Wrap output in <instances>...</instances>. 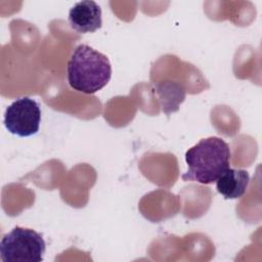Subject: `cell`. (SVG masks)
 Returning a JSON list of instances; mask_svg holds the SVG:
<instances>
[{
    "mask_svg": "<svg viewBox=\"0 0 262 262\" xmlns=\"http://www.w3.org/2000/svg\"><path fill=\"white\" fill-rule=\"evenodd\" d=\"M250 175L246 170L228 168L216 180L217 191L226 200L243 196L249 186Z\"/></svg>",
    "mask_w": 262,
    "mask_h": 262,
    "instance_id": "cell-6",
    "label": "cell"
},
{
    "mask_svg": "<svg viewBox=\"0 0 262 262\" xmlns=\"http://www.w3.org/2000/svg\"><path fill=\"white\" fill-rule=\"evenodd\" d=\"M229 160L230 148L222 138H203L186 150L185 162L188 170L181 177L184 181L213 183L229 168Z\"/></svg>",
    "mask_w": 262,
    "mask_h": 262,
    "instance_id": "cell-2",
    "label": "cell"
},
{
    "mask_svg": "<svg viewBox=\"0 0 262 262\" xmlns=\"http://www.w3.org/2000/svg\"><path fill=\"white\" fill-rule=\"evenodd\" d=\"M70 86L79 92L93 94L111 80L112 66L108 58L89 45H78L72 52L67 67Z\"/></svg>",
    "mask_w": 262,
    "mask_h": 262,
    "instance_id": "cell-1",
    "label": "cell"
},
{
    "mask_svg": "<svg viewBox=\"0 0 262 262\" xmlns=\"http://www.w3.org/2000/svg\"><path fill=\"white\" fill-rule=\"evenodd\" d=\"M160 105L166 115L177 112L185 98L184 87L174 81H163L155 85Z\"/></svg>",
    "mask_w": 262,
    "mask_h": 262,
    "instance_id": "cell-7",
    "label": "cell"
},
{
    "mask_svg": "<svg viewBox=\"0 0 262 262\" xmlns=\"http://www.w3.org/2000/svg\"><path fill=\"white\" fill-rule=\"evenodd\" d=\"M41 110L31 97H20L7 106L4 114L5 128L19 137H29L39 131Z\"/></svg>",
    "mask_w": 262,
    "mask_h": 262,
    "instance_id": "cell-4",
    "label": "cell"
},
{
    "mask_svg": "<svg viewBox=\"0 0 262 262\" xmlns=\"http://www.w3.org/2000/svg\"><path fill=\"white\" fill-rule=\"evenodd\" d=\"M46 244L43 236L31 228L16 226L3 235L0 257L3 262H41Z\"/></svg>",
    "mask_w": 262,
    "mask_h": 262,
    "instance_id": "cell-3",
    "label": "cell"
},
{
    "mask_svg": "<svg viewBox=\"0 0 262 262\" xmlns=\"http://www.w3.org/2000/svg\"><path fill=\"white\" fill-rule=\"evenodd\" d=\"M69 23L78 33H92L101 28V8L91 0L77 2L69 11Z\"/></svg>",
    "mask_w": 262,
    "mask_h": 262,
    "instance_id": "cell-5",
    "label": "cell"
}]
</instances>
